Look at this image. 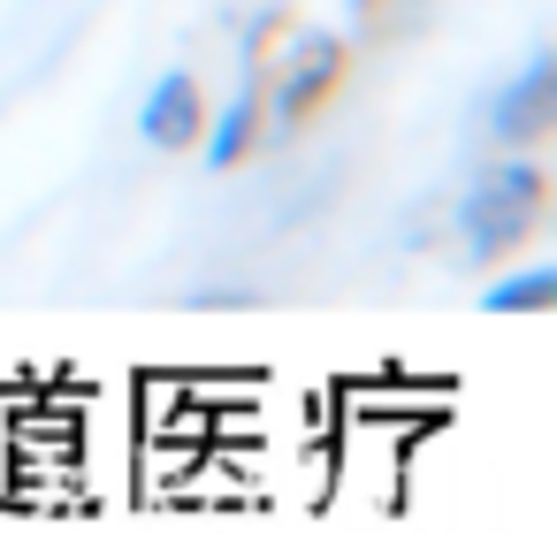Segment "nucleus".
I'll return each instance as SVG.
<instances>
[{"label":"nucleus","mask_w":557,"mask_h":542,"mask_svg":"<svg viewBox=\"0 0 557 542\" xmlns=\"http://www.w3.org/2000/svg\"><path fill=\"white\" fill-rule=\"evenodd\" d=\"M542 207H549V169L519 146L511 161H496V169H481L466 184V199H458V245L473 260H504V252H519L542 230Z\"/></svg>","instance_id":"obj_1"},{"label":"nucleus","mask_w":557,"mask_h":542,"mask_svg":"<svg viewBox=\"0 0 557 542\" xmlns=\"http://www.w3.org/2000/svg\"><path fill=\"white\" fill-rule=\"evenodd\" d=\"M344 39H329V32H313V39H298L290 54H283V77H275V123L283 131H306L321 108H329V93L344 85Z\"/></svg>","instance_id":"obj_2"},{"label":"nucleus","mask_w":557,"mask_h":542,"mask_svg":"<svg viewBox=\"0 0 557 542\" xmlns=\"http://www.w3.org/2000/svg\"><path fill=\"white\" fill-rule=\"evenodd\" d=\"M549 123H557V54H534L511 85H496V100H488V138L519 153V146H542Z\"/></svg>","instance_id":"obj_3"},{"label":"nucleus","mask_w":557,"mask_h":542,"mask_svg":"<svg viewBox=\"0 0 557 542\" xmlns=\"http://www.w3.org/2000/svg\"><path fill=\"white\" fill-rule=\"evenodd\" d=\"M199 123H207L199 77H191V70H161L153 93L138 100V138H146L153 153H191V146H199Z\"/></svg>","instance_id":"obj_4"},{"label":"nucleus","mask_w":557,"mask_h":542,"mask_svg":"<svg viewBox=\"0 0 557 542\" xmlns=\"http://www.w3.org/2000/svg\"><path fill=\"white\" fill-rule=\"evenodd\" d=\"M260 115H268V108H260V93L245 85L222 115H207V123H199V153H207V169H214V176H230L237 161H252V146H260Z\"/></svg>","instance_id":"obj_5"},{"label":"nucleus","mask_w":557,"mask_h":542,"mask_svg":"<svg viewBox=\"0 0 557 542\" xmlns=\"http://www.w3.org/2000/svg\"><path fill=\"white\" fill-rule=\"evenodd\" d=\"M557 306V268H519V275H496L481 291V313H549Z\"/></svg>","instance_id":"obj_6"},{"label":"nucleus","mask_w":557,"mask_h":542,"mask_svg":"<svg viewBox=\"0 0 557 542\" xmlns=\"http://www.w3.org/2000/svg\"><path fill=\"white\" fill-rule=\"evenodd\" d=\"M389 9H397V0H351V16H359V24H382Z\"/></svg>","instance_id":"obj_7"}]
</instances>
